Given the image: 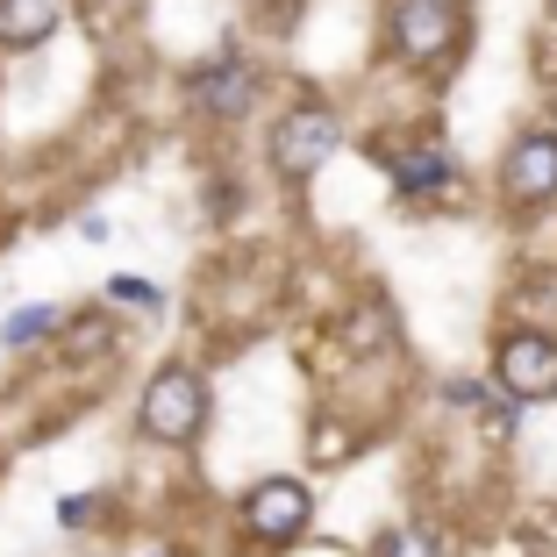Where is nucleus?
<instances>
[{
    "instance_id": "obj_1",
    "label": "nucleus",
    "mask_w": 557,
    "mask_h": 557,
    "mask_svg": "<svg viewBox=\"0 0 557 557\" xmlns=\"http://www.w3.org/2000/svg\"><path fill=\"white\" fill-rule=\"evenodd\" d=\"M208 422V379L194 364H164L144 386V436L150 443H194Z\"/></svg>"
},
{
    "instance_id": "obj_2",
    "label": "nucleus",
    "mask_w": 557,
    "mask_h": 557,
    "mask_svg": "<svg viewBox=\"0 0 557 557\" xmlns=\"http://www.w3.org/2000/svg\"><path fill=\"white\" fill-rule=\"evenodd\" d=\"M336 144H344L336 108H322V100L286 108V115H278V129H272V172H278V180H314V172L336 158Z\"/></svg>"
},
{
    "instance_id": "obj_3",
    "label": "nucleus",
    "mask_w": 557,
    "mask_h": 557,
    "mask_svg": "<svg viewBox=\"0 0 557 557\" xmlns=\"http://www.w3.org/2000/svg\"><path fill=\"white\" fill-rule=\"evenodd\" d=\"M458 29H465V0H394V50L414 65L443 58L458 44Z\"/></svg>"
},
{
    "instance_id": "obj_4",
    "label": "nucleus",
    "mask_w": 557,
    "mask_h": 557,
    "mask_svg": "<svg viewBox=\"0 0 557 557\" xmlns=\"http://www.w3.org/2000/svg\"><path fill=\"white\" fill-rule=\"evenodd\" d=\"M308 515H314V500H308L300 479H258V486L244 493V529L258 543H294L300 529H308Z\"/></svg>"
},
{
    "instance_id": "obj_5",
    "label": "nucleus",
    "mask_w": 557,
    "mask_h": 557,
    "mask_svg": "<svg viewBox=\"0 0 557 557\" xmlns=\"http://www.w3.org/2000/svg\"><path fill=\"white\" fill-rule=\"evenodd\" d=\"M493 372H500V386L515 400H550L557 394V336H536V329L508 336L500 358H493Z\"/></svg>"
},
{
    "instance_id": "obj_6",
    "label": "nucleus",
    "mask_w": 557,
    "mask_h": 557,
    "mask_svg": "<svg viewBox=\"0 0 557 557\" xmlns=\"http://www.w3.org/2000/svg\"><path fill=\"white\" fill-rule=\"evenodd\" d=\"M500 194L515 208H536V200H557V136L550 129H529L515 136L508 164H500Z\"/></svg>"
},
{
    "instance_id": "obj_7",
    "label": "nucleus",
    "mask_w": 557,
    "mask_h": 557,
    "mask_svg": "<svg viewBox=\"0 0 557 557\" xmlns=\"http://www.w3.org/2000/svg\"><path fill=\"white\" fill-rule=\"evenodd\" d=\"M250 94H258V72H250L244 58H222V65H208L194 79V108L214 115V122H236L250 108Z\"/></svg>"
},
{
    "instance_id": "obj_8",
    "label": "nucleus",
    "mask_w": 557,
    "mask_h": 557,
    "mask_svg": "<svg viewBox=\"0 0 557 557\" xmlns=\"http://www.w3.org/2000/svg\"><path fill=\"white\" fill-rule=\"evenodd\" d=\"M65 0H0V50H36L44 36H58Z\"/></svg>"
},
{
    "instance_id": "obj_9",
    "label": "nucleus",
    "mask_w": 557,
    "mask_h": 557,
    "mask_svg": "<svg viewBox=\"0 0 557 557\" xmlns=\"http://www.w3.org/2000/svg\"><path fill=\"white\" fill-rule=\"evenodd\" d=\"M394 186L400 194H443L450 186V158H443L436 144H414V150H394Z\"/></svg>"
},
{
    "instance_id": "obj_10",
    "label": "nucleus",
    "mask_w": 557,
    "mask_h": 557,
    "mask_svg": "<svg viewBox=\"0 0 557 557\" xmlns=\"http://www.w3.org/2000/svg\"><path fill=\"white\" fill-rule=\"evenodd\" d=\"M372 557H450V550H443V536H436V529H386V536H379L372 543Z\"/></svg>"
},
{
    "instance_id": "obj_11",
    "label": "nucleus",
    "mask_w": 557,
    "mask_h": 557,
    "mask_svg": "<svg viewBox=\"0 0 557 557\" xmlns=\"http://www.w3.org/2000/svg\"><path fill=\"white\" fill-rule=\"evenodd\" d=\"M50 329H58V308H50V300H36V308H15L8 322H0V344L22 350V344H36V336H50Z\"/></svg>"
},
{
    "instance_id": "obj_12",
    "label": "nucleus",
    "mask_w": 557,
    "mask_h": 557,
    "mask_svg": "<svg viewBox=\"0 0 557 557\" xmlns=\"http://www.w3.org/2000/svg\"><path fill=\"white\" fill-rule=\"evenodd\" d=\"M108 300H129V308H144V314H158V286H150V278H115V286H108Z\"/></svg>"
},
{
    "instance_id": "obj_13",
    "label": "nucleus",
    "mask_w": 557,
    "mask_h": 557,
    "mask_svg": "<svg viewBox=\"0 0 557 557\" xmlns=\"http://www.w3.org/2000/svg\"><path fill=\"white\" fill-rule=\"evenodd\" d=\"M86 515H94V493H72V500H58V522H72V529H79Z\"/></svg>"
},
{
    "instance_id": "obj_14",
    "label": "nucleus",
    "mask_w": 557,
    "mask_h": 557,
    "mask_svg": "<svg viewBox=\"0 0 557 557\" xmlns=\"http://www.w3.org/2000/svg\"><path fill=\"white\" fill-rule=\"evenodd\" d=\"M150 557H164V550H150Z\"/></svg>"
},
{
    "instance_id": "obj_15",
    "label": "nucleus",
    "mask_w": 557,
    "mask_h": 557,
    "mask_svg": "<svg viewBox=\"0 0 557 557\" xmlns=\"http://www.w3.org/2000/svg\"><path fill=\"white\" fill-rule=\"evenodd\" d=\"M550 8H557V0H550Z\"/></svg>"
}]
</instances>
